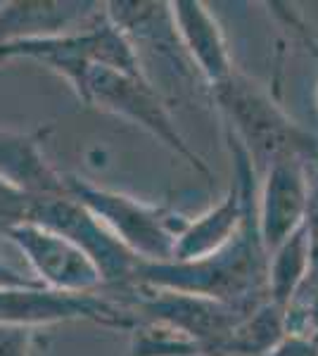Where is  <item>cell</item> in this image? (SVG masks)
Instances as JSON below:
<instances>
[{"label": "cell", "instance_id": "cell-1", "mask_svg": "<svg viewBox=\"0 0 318 356\" xmlns=\"http://www.w3.org/2000/svg\"><path fill=\"white\" fill-rule=\"evenodd\" d=\"M269 252L257 231V200L228 245L209 257L190 261H161L136 266L129 285L186 292L221 302L250 314L269 302Z\"/></svg>", "mask_w": 318, "mask_h": 356}, {"label": "cell", "instance_id": "cell-2", "mask_svg": "<svg viewBox=\"0 0 318 356\" xmlns=\"http://www.w3.org/2000/svg\"><path fill=\"white\" fill-rule=\"evenodd\" d=\"M212 93L228 122V138L245 152L257 176L290 159L316 164L318 138L292 122L264 86L235 69L228 81L212 88Z\"/></svg>", "mask_w": 318, "mask_h": 356}, {"label": "cell", "instance_id": "cell-3", "mask_svg": "<svg viewBox=\"0 0 318 356\" xmlns=\"http://www.w3.org/2000/svg\"><path fill=\"white\" fill-rule=\"evenodd\" d=\"M13 60L36 62L60 74L79 100H84L86 79L93 67H109L133 76H148L131 41L112 24L107 10L93 24L77 31L0 45V62Z\"/></svg>", "mask_w": 318, "mask_h": 356}, {"label": "cell", "instance_id": "cell-4", "mask_svg": "<svg viewBox=\"0 0 318 356\" xmlns=\"http://www.w3.org/2000/svg\"><path fill=\"white\" fill-rule=\"evenodd\" d=\"M67 195L84 204L138 261L173 259V247L188 219L164 204H148L131 195L95 186L81 176L65 174Z\"/></svg>", "mask_w": 318, "mask_h": 356}, {"label": "cell", "instance_id": "cell-5", "mask_svg": "<svg viewBox=\"0 0 318 356\" xmlns=\"http://www.w3.org/2000/svg\"><path fill=\"white\" fill-rule=\"evenodd\" d=\"M81 102L141 126L159 143H164L173 154L186 159L198 174L212 181V169L176 129V122H173L164 97L159 95L157 86L148 76H133V74H124L109 67H93L86 79Z\"/></svg>", "mask_w": 318, "mask_h": 356}, {"label": "cell", "instance_id": "cell-6", "mask_svg": "<svg viewBox=\"0 0 318 356\" xmlns=\"http://www.w3.org/2000/svg\"><path fill=\"white\" fill-rule=\"evenodd\" d=\"M79 321L126 332L138 325L136 316L105 290L72 295V292L48 290L38 283L0 290V325L38 330L45 325L79 323Z\"/></svg>", "mask_w": 318, "mask_h": 356}, {"label": "cell", "instance_id": "cell-7", "mask_svg": "<svg viewBox=\"0 0 318 356\" xmlns=\"http://www.w3.org/2000/svg\"><path fill=\"white\" fill-rule=\"evenodd\" d=\"M29 223L48 228L79 247L100 273L102 290L126 288L141 264L84 204L69 195L36 197Z\"/></svg>", "mask_w": 318, "mask_h": 356}, {"label": "cell", "instance_id": "cell-8", "mask_svg": "<svg viewBox=\"0 0 318 356\" xmlns=\"http://www.w3.org/2000/svg\"><path fill=\"white\" fill-rule=\"evenodd\" d=\"M5 240L19 250L43 288L72 295L102 290V278L93 261L62 235L36 223H24L10 231Z\"/></svg>", "mask_w": 318, "mask_h": 356}, {"label": "cell", "instance_id": "cell-9", "mask_svg": "<svg viewBox=\"0 0 318 356\" xmlns=\"http://www.w3.org/2000/svg\"><path fill=\"white\" fill-rule=\"evenodd\" d=\"M311 197V166L306 162H278L262 176V188H257V231L269 254L304 226Z\"/></svg>", "mask_w": 318, "mask_h": 356}, {"label": "cell", "instance_id": "cell-10", "mask_svg": "<svg viewBox=\"0 0 318 356\" xmlns=\"http://www.w3.org/2000/svg\"><path fill=\"white\" fill-rule=\"evenodd\" d=\"M169 15L183 53L205 79V83L209 88H216L228 81L230 74L235 72L233 57L209 8L200 0H173L169 3Z\"/></svg>", "mask_w": 318, "mask_h": 356}, {"label": "cell", "instance_id": "cell-11", "mask_svg": "<svg viewBox=\"0 0 318 356\" xmlns=\"http://www.w3.org/2000/svg\"><path fill=\"white\" fill-rule=\"evenodd\" d=\"M100 15H105V5L100 3H67V0L0 3V45L77 31L93 24Z\"/></svg>", "mask_w": 318, "mask_h": 356}, {"label": "cell", "instance_id": "cell-12", "mask_svg": "<svg viewBox=\"0 0 318 356\" xmlns=\"http://www.w3.org/2000/svg\"><path fill=\"white\" fill-rule=\"evenodd\" d=\"M48 131L50 126L31 134L0 129V181L36 197L67 195L65 174H60L43 152Z\"/></svg>", "mask_w": 318, "mask_h": 356}, {"label": "cell", "instance_id": "cell-13", "mask_svg": "<svg viewBox=\"0 0 318 356\" xmlns=\"http://www.w3.org/2000/svg\"><path fill=\"white\" fill-rule=\"evenodd\" d=\"M287 335V312L264 302L242 316L223 344V356H269L271 349Z\"/></svg>", "mask_w": 318, "mask_h": 356}, {"label": "cell", "instance_id": "cell-14", "mask_svg": "<svg viewBox=\"0 0 318 356\" xmlns=\"http://www.w3.org/2000/svg\"><path fill=\"white\" fill-rule=\"evenodd\" d=\"M306 271V233L297 228L269 254V302L285 309L292 304Z\"/></svg>", "mask_w": 318, "mask_h": 356}, {"label": "cell", "instance_id": "cell-15", "mask_svg": "<svg viewBox=\"0 0 318 356\" xmlns=\"http://www.w3.org/2000/svg\"><path fill=\"white\" fill-rule=\"evenodd\" d=\"M306 233V271L292 304L287 307V332L311 330V314L318 304V197L311 200L304 221Z\"/></svg>", "mask_w": 318, "mask_h": 356}, {"label": "cell", "instance_id": "cell-16", "mask_svg": "<svg viewBox=\"0 0 318 356\" xmlns=\"http://www.w3.org/2000/svg\"><path fill=\"white\" fill-rule=\"evenodd\" d=\"M126 356H205V349L164 325L138 323L131 330V347Z\"/></svg>", "mask_w": 318, "mask_h": 356}, {"label": "cell", "instance_id": "cell-17", "mask_svg": "<svg viewBox=\"0 0 318 356\" xmlns=\"http://www.w3.org/2000/svg\"><path fill=\"white\" fill-rule=\"evenodd\" d=\"M33 200H36V195L22 193L8 186L5 181H0V238H5L17 226L29 223Z\"/></svg>", "mask_w": 318, "mask_h": 356}, {"label": "cell", "instance_id": "cell-18", "mask_svg": "<svg viewBox=\"0 0 318 356\" xmlns=\"http://www.w3.org/2000/svg\"><path fill=\"white\" fill-rule=\"evenodd\" d=\"M269 356H318V330L287 332Z\"/></svg>", "mask_w": 318, "mask_h": 356}, {"label": "cell", "instance_id": "cell-19", "mask_svg": "<svg viewBox=\"0 0 318 356\" xmlns=\"http://www.w3.org/2000/svg\"><path fill=\"white\" fill-rule=\"evenodd\" d=\"M36 330L0 325V356H31Z\"/></svg>", "mask_w": 318, "mask_h": 356}, {"label": "cell", "instance_id": "cell-20", "mask_svg": "<svg viewBox=\"0 0 318 356\" xmlns=\"http://www.w3.org/2000/svg\"><path fill=\"white\" fill-rule=\"evenodd\" d=\"M318 328V304L314 307V314H311V330Z\"/></svg>", "mask_w": 318, "mask_h": 356}, {"label": "cell", "instance_id": "cell-21", "mask_svg": "<svg viewBox=\"0 0 318 356\" xmlns=\"http://www.w3.org/2000/svg\"><path fill=\"white\" fill-rule=\"evenodd\" d=\"M316 330H318V328H316Z\"/></svg>", "mask_w": 318, "mask_h": 356}]
</instances>
